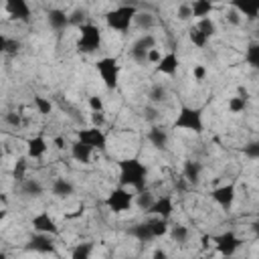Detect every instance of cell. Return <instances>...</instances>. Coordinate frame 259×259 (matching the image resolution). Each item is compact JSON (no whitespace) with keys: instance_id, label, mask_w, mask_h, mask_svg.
<instances>
[{"instance_id":"f1b7e54d","label":"cell","mask_w":259,"mask_h":259,"mask_svg":"<svg viewBox=\"0 0 259 259\" xmlns=\"http://www.w3.org/2000/svg\"><path fill=\"white\" fill-rule=\"evenodd\" d=\"M132 24H136V26L142 28V30H150V28L154 26V16H152L150 12H136Z\"/></svg>"},{"instance_id":"8d00e7d4","label":"cell","mask_w":259,"mask_h":259,"mask_svg":"<svg viewBox=\"0 0 259 259\" xmlns=\"http://www.w3.org/2000/svg\"><path fill=\"white\" fill-rule=\"evenodd\" d=\"M134 202H138V206L146 212V210L150 208V204L154 202V196H152L148 190H144V192H138V198H134Z\"/></svg>"},{"instance_id":"ee69618b","label":"cell","mask_w":259,"mask_h":259,"mask_svg":"<svg viewBox=\"0 0 259 259\" xmlns=\"http://www.w3.org/2000/svg\"><path fill=\"white\" fill-rule=\"evenodd\" d=\"M192 77H194V81H204V77H206V69H204V65H194V69H192Z\"/></svg>"},{"instance_id":"db71d44e","label":"cell","mask_w":259,"mask_h":259,"mask_svg":"<svg viewBox=\"0 0 259 259\" xmlns=\"http://www.w3.org/2000/svg\"><path fill=\"white\" fill-rule=\"evenodd\" d=\"M200 259H212V257H208V255H204V257H200Z\"/></svg>"},{"instance_id":"1f68e13d","label":"cell","mask_w":259,"mask_h":259,"mask_svg":"<svg viewBox=\"0 0 259 259\" xmlns=\"http://www.w3.org/2000/svg\"><path fill=\"white\" fill-rule=\"evenodd\" d=\"M233 10L239 14H245L249 20H255L259 16V6H249V4H233Z\"/></svg>"},{"instance_id":"11a10c76","label":"cell","mask_w":259,"mask_h":259,"mask_svg":"<svg viewBox=\"0 0 259 259\" xmlns=\"http://www.w3.org/2000/svg\"><path fill=\"white\" fill-rule=\"evenodd\" d=\"M0 156H2V150H0Z\"/></svg>"},{"instance_id":"d590c367","label":"cell","mask_w":259,"mask_h":259,"mask_svg":"<svg viewBox=\"0 0 259 259\" xmlns=\"http://www.w3.org/2000/svg\"><path fill=\"white\" fill-rule=\"evenodd\" d=\"M245 109H247V99H243L239 95H235V97L229 99V111L231 113H243Z\"/></svg>"},{"instance_id":"52a82bcc","label":"cell","mask_w":259,"mask_h":259,"mask_svg":"<svg viewBox=\"0 0 259 259\" xmlns=\"http://www.w3.org/2000/svg\"><path fill=\"white\" fill-rule=\"evenodd\" d=\"M77 142L85 144L91 150H105L107 146V138L101 132V127H87V130H79L77 132Z\"/></svg>"},{"instance_id":"5bb4252c","label":"cell","mask_w":259,"mask_h":259,"mask_svg":"<svg viewBox=\"0 0 259 259\" xmlns=\"http://www.w3.org/2000/svg\"><path fill=\"white\" fill-rule=\"evenodd\" d=\"M178 67H180V57H178L174 51H170V53L162 55V57H160V61L156 63V71H158V73H162V75H168V77L176 75Z\"/></svg>"},{"instance_id":"2e32d148","label":"cell","mask_w":259,"mask_h":259,"mask_svg":"<svg viewBox=\"0 0 259 259\" xmlns=\"http://www.w3.org/2000/svg\"><path fill=\"white\" fill-rule=\"evenodd\" d=\"M47 148H49L47 140L42 136H34V138H30L26 142V156L28 158H42L45 152H47Z\"/></svg>"},{"instance_id":"60d3db41","label":"cell","mask_w":259,"mask_h":259,"mask_svg":"<svg viewBox=\"0 0 259 259\" xmlns=\"http://www.w3.org/2000/svg\"><path fill=\"white\" fill-rule=\"evenodd\" d=\"M89 109L91 111H103V99L97 97V95L89 97Z\"/></svg>"},{"instance_id":"bcb514c9","label":"cell","mask_w":259,"mask_h":259,"mask_svg":"<svg viewBox=\"0 0 259 259\" xmlns=\"http://www.w3.org/2000/svg\"><path fill=\"white\" fill-rule=\"evenodd\" d=\"M18 51H20V42L14 40V38H8V42H6V53H8V55H16Z\"/></svg>"},{"instance_id":"d4e9b609","label":"cell","mask_w":259,"mask_h":259,"mask_svg":"<svg viewBox=\"0 0 259 259\" xmlns=\"http://www.w3.org/2000/svg\"><path fill=\"white\" fill-rule=\"evenodd\" d=\"M148 225H150V231H152L154 239L168 235L170 225H168V221H166V219H158V217H154V219H150V221H148Z\"/></svg>"},{"instance_id":"30bf717a","label":"cell","mask_w":259,"mask_h":259,"mask_svg":"<svg viewBox=\"0 0 259 259\" xmlns=\"http://www.w3.org/2000/svg\"><path fill=\"white\" fill-rule=\"evenodd\" d=\"M152 49H156V38H154L152 34H142V36L132 45L130 55H132V59H134L136 63H146V61H148V51H152Z\"/></svg>"},{"instance_id":"e575fe53","label":"cell","mask_w":259,"mask_h":259,"mask_svg":"<svg viewBox=\"0 0 259 259\" xmlns=\"http://www.w3.org/2000/svg\"><path fill=\"white\" fill-rule=\"evenodd\" d=\"M34 107H36V111L40 115H49L53 111V103L42 95H34Z\"/></svg>"},{"instance_id":"83f0119b","label":"cell","mask_w":259,"mask_h":259,"mask_svg":"<svg viewBox=\"0 0 259 259\" xmlns=\"http://www.w3.org/2000/svg\"><path fill=\"white\" fill-rule=\"evenodd\" d=\"M166 95H168V91H166L164 85H152L150 91H148V99H150L152 105H158V103L166 101Z\"/></svg>"},{"instance_id":"7bdbcfd3","label":"cell","mask_w":259,"mask_h":259,"mask_svg":"<svg viewBox=\"0 0 259 259\" xmlns=\"http://www.w3.org/2000/svg\"><path fill=\"white\" fill-rule=\"evenodd\" d=\"M176 14H178V18H180V20H188V18L192 16V12H190V4H180Z\"/></svg>"},{"instance_id":"f35d334b","label":"cell","mask_w":259,"mask_h":259,"mask_svg":"<svg viewBox=\"0 0 259 259\" xmlns=\"http://www.w3.org/2000/svg\"><path fill=\"white\" fill-rule=\"evenodd\" d=\"M69 24L83 26V24H85V10H75V12L69 16Z\"/></svg>"},{"instance_id":"ffe728a7","label":"cell","mask_w":259,"mask_h":259,"mask_svg":"<svg viewBox=\"0 0 259 259\" xmlns=\"http://www.w3.org/2000/svg\"><path fill=\"white\" fill-rule=\"evenodd\" d=\"M71 156H73L77 162H81V164H89V162H91V156H93V150L87 148V146L81 144V142H73V144H71Z\"/></svg>"},{"instance_id":"b9f144b4","label":"cell","mask_w":259,"mask_h":259,"mask_svg":"<svg viewBox=\"0 0 259 259\" xmlns=\"http://www.w3.org/2000/svg\"><path fill=\"white\" fill-rule=\"evenodd\" d=\"M91 123H93V127H101L105 123L103 111H91Z\"/></svg>"},{"instance_id":"f546056e","label":"cell","mask_w":259,"mask_h":259,"mask_svg":"<svg viewBox=\"0 0 259 259\" xmlns=\"http://www.w3.org/2000/svg\"><path fill=\"white\" fill-rule=\"evenodd\" d=\"M168 233H170V237H172V241L174 243H186L188 241V227H184V225H172L170 229H168Z\"/></svg>"},{"instance_id":"5b68a950","label":"cell","mask_w":259,"mask_h":259,"mask_svg":"<svg viewBox=\"0 0 259 259\" xmlns=\"http://www.w3.org/2000/svg\"><path fill=\"white\" fill-rule=\"evenodd\" d=\"M95 69L103 81V85L107 89H115L117 87V81H119V63L115 57H103V59H97L95 63Z\"/></svg>"},{"instance_id":"7a4b0ae2","label":"cell","mask_w":259,"mask_h":259,"mask_svg":"<svg viewBox=\"0 0 259 259\" xmlns=\"http://www.w3.org/2000/svg\"><path fill=\"white\" fill-rule=\"evenodd\" d=\"M174 127L176 130H184V132H192V134H202V130H204L202 109L200 107L182 105L178 115H176V119H174Z\"/></svg>"},{"instance_id":"603a6c76","label":"cell","mask_w":259,"mask_h":259,"mask_svg":"<svg viewBox=\"0 0 259 259\" xmlns=\"http://www.w3.org/2000/svg\"><path fill=\"white\" fill-rule=\"evenodd\" d=\"M200 172H202V164L196 162V160H188L184 162V178L190 182V184H196L200 180Z\"/></svg>"},{"instance_id":"7402d4cb","label":"cell","mask_w":259,"mask_h":259,"mask_svg":"<svg viewBox=\"0 0 259 259\" xmlns=\"http://www.w3.org/2000/svg\"><path fill=\"white\" fill-rule=\"evenodd\" d=\"M214 10V4L210 0H194L190 4V12L192 16H198V18H208V14Z\"/></svg>"},{"instance_id":"836d02e7","label":"cell","mask_w":259,"mask_h":259,"mask_svg":"<svg viewBox=\"0 0 259 259\" xmlns=\"http://www.w3.org/2000/svg\"><path fill=\"white\" fill-rule=\"evenodd\" d=\"M245 61H247L251 67H259V45H257V42H251V45L247 47Z\"/></svg>"},{"instance_id":"f6af8a7d","label":"cell","mask_w":259,"mask_h":259,"mask_svg":"<svg viewBox=\"0 0 259 259\" xmlns=\"http://www.w3.org/2000/svg\"><path fill=\"white\" fill-rule=\"evenodd\" d=\"M144 117H146L148 121L158 119V109H156L154 105H146V107H144Z\"/></svg>"},{"instance_id":"f5cc1de1","label":"cell","mask_w":259,"mask_h":259,"mask_svg":"<svg viewBox=\"0 0 259 259\" xmlns=\"http://www.w3.org/2000/svg\"><path fill=\"white\" fill-rule=\"evenodd\" d=\"M0 259H8V257H6V255H4V253H0Z\"/></svg>"},{"instance_id":"d6a6232c","label":"cell","mask_w":259,"mask_h":259,"mask_svg":"<svg viewBox=\"0 0 259 259\" xmlns=\"http://www.w3.org/2000/svg\"><path fill=\"white\" fill-rule=\"evenodd\" d=\"M188 38H190V42L194 45V47H198V49H204L206 47V42H208V38L196 28V26H192L190 30H188Z\"/></svg>"},{"instance_id":"8992f818","label":"cell","mask_w":259,"mask_h":259,"mask_svg":"<svg viewBox=\"0 0 259 259\" xmlns=\"http://www.w3.org/2000/svg\"><path fill=\"white\" fill-rule=\"evenodd\" d=\"M134 194L130 192V188H123V186H117V188H113L109 194H107V198H105V206L111 210V212H125V210H130L132 208V204H134Z\"/></svg>"},{"instance_id":"4dcf8cb0","label":"cell","mask_w":259,"mask_h":259,"mask_svg":"<svg viewBox=\"0 0 259 259\" xmlns=\"http://www.w3.org/2000/svg\"><path fill=\"white\" fill-rule=\"evenodd\" d=\"M196 28H198L206 38L214 36V32H217V24H214V20H210V18H200L198 24H196Z\"/></svg>"},{"instance_id":"3957f363","label":"cell","mask_w":259,"mask_h":259,"mask_svg":"<svg viewBox=\"0 0 259 259\" xmlns=\"http://www.w3.org/2000/svg\"><path fill=\"white\" fill-rule=\"evenodd\" d=\"M136 6H130V4H121L113 10H109L105 14V22L109 28L117 30V32H127L132 22H134V16H136Z\"/></svg>"},{"instance_id":"6da1fadb","label":"cell","mask_w":259,"mask_h":259,"mask_svg":"<svg viewBox=\"0 0 259 259\" xmlns=\"http://www.w3.org/2000/svg\"><path fill=\"white\" fill-rule=\"evenodd\" d=\"M146 180H148V166L140 158L119 160V186L144 192L146 190Z\"/></svg>"},{"instance_id":"e0dca14e","label":"cell","mask_w":259,"mask_h":259,"mask_svg":"<svg viewBox=\"0 0 259 259\" xmlns=\"http://www.w3.org/2000/svg\"><path fill=\"white\" fill-rule=\"evenodd\" d=\"M47 20H49V26H51L53 30H63V28L69 26V14H65V12L59 10V8L49 10V12H47Z\"/></svg>"},{"instance_id":"816d5d0a","label":"cell","mask_w":259,"mask_h":259,"mask_svg":"<svg viewBox=\"0 0 259 259\" xmlns=\"http://www.w3.org/2000/svg\"><path fill=\"white\" fill-rule=\"evenodd\" d=\"M4 219H6V210H4V208H0V223H2Z\"/></svg>"},{"instance_id":"74e56055","label":"cell","mask_w":259,"mask_h":259,"mask_svg":"<svg viewBox=\"0 0 259 259\" xmlns=\"http://www.w3.org/2000/svg\"><path fill=\"white\" fill-rule=\"evenodd\" d=\"M243 154L251 160H257L259 158V142H249L247 146H243Z\"/></svg>"},{"instance_id":"d6986e66","label":"cell","mask_w":259,"mask_h":259,"mask_svg":"<svg viewBox=\"0 0 259 259\" xmlns=\"http://www.w3.org/2000/svg\"><path fill=\"white\" fill-rule=\"evenodd\" d=\"M51 192L57 196V198H69L73 192H75V186L67 180V178H57L51 186Z\"/></svg>"},{"instance_id":"c3c4849f","label":"cell","mask_w":259,"mask_h":259,"mask_svg":"<svg viewBox=\"0 0 259 259\" xmlns=\"http://www.w3.org/2000/svg\"><path fill=\"white\" fill-rule=\"evenodd\" d=\"M160 57H162V55H160L156 49L148 51V61H152V63H158V61H160Z\"/></svg>"},{"instance_id":"9c48e42d","label":"cell","mask_w":259,"mask_h":259,"mask_svg":"<svg viewBox=\"0 0 259 259\" xmlns=\"http://www.w3.org/2000/svg\"><path fill=\"white\" fill-rule=\"evenodd\" d=\"M210 198H212L221 208L229 210V208L233 206L235 198H237V188H235L233 182H229V184H221V186H217V188L210 190Z\"/></svg>"},{"instance_id":"4fadbf2b","label":"cell","mask_w":259,"mask_h":259,"mask_svg":"<svg viewBox=\"0 0 259 259\" xmlns=\"http://www.w3.org/2000/svg\"><path fill=\"white\" fill-rule=\"evenodd\" d=\"M148 214H154L158 219H170V214L174 212V202L170 196H160V198H154V202L150 204V208L146 210Z\"/></svg>"},{"instance_id":"ab89813d","label":"cell","mask_w":259,"mask_h":259,"mask_svg":"<svg viewBox=\"0 0 259 259\" xmlns=\"http://www.w3.org/2000/svg\"><path fill=\"white\" fill-rule=\"evenodd\" d=\"M4 121H6L8 125H14V127L22 123V119H20V115H18L16 111H8V113L4 115Z\"/></svg>"},{"instance_id":"4316f807","label":"cell","mask_w":259,"mask_h":259,"mask_svg":"<svg viewBox=\"0 0 259 259\" xmlns=\"http://www.w3.org/2000/svg\"><path fill=\"white\" fill-rule=\"evenodd\" d=\"M26 170H28V162H26V156H22V158L16 160V164L12 168V178L22 184L26 180Z\"/></svg>"},{"instance_id":"9a60e30c","label":"cell","mask_w":259,"mask_h":259,"mask_svg":"<svg viewBox=\"0 0 259 259\" xmlns=\"http://www.w3.org/2000/svg\"><path fill=\"white\" fill-rule=\"evenodd\" d=\"M26 251H34V253H55V243L49 235H34L28 239L26 243Z\"/></svg>"},{"instance_id":"44dd1931","label":"cell","mask_w":259,"mask_h":259,"mask_svg":"<svg viewBox=\"0 0 259 259\" xmlns=\"http://www.w3.org/2000/svg\"><path fill=\"white\" fill-rule=\"evenodd\" d=\"M134 239H138V241H142V243H150L152 239H154V235H152V231H150V225H148V221L146 223H136L134 227H130V231H127Z\"/></svg>"},{"instance_id":"7dc6e473","label":"cell","mask_w":259,"mask_h":259,"mask_svg":"<svg viewBox=\"0 0 259 259\" xmlns=\"http://www.w3.org/2000/svg\"><path fill=\"white\" fill-rule=\"evenodd\" d=\"M227 20H229L231 24H241V14H239L237 10H231V12L227 14Z\"/></svg>"},{"instance_id":"484cf974","label":"cell","mask_w":259,"mask_h":259,"mask_svg":"<svg viewBox=\"0 0 259 259\" xmlns=\"http://www.w3.org/2000/svg\"><path fill=\"white\" fill-rule=\"evenodd\" d=\"M91 253H93V243L85 241V243H79L77 247H73L71 259H91Z\"/></svg>"},{"instance_id":"8fae6325","label":"cell","mask_w":259,"mask_h":259,"mask_svg":"<svg viewBox=\"0 0 259 259\" xmlns=\"http://www.w3.org/2000/svg\"><path fill=\"white\" fill-rule=\"evenodd\" d=\"M30 225H32V229L38 235H49V237H57L59 235V227H57L55 219L49 212H45V210L38 212V214H34L32 221H30Z\"/></svg>"},{"instance_id":"ac0fdd59","label":"cell","mask_w":259,"mask_h":259,"mask_svg":"<svg viewBox=\"0 0 259 259\" xmlns=\"http://www.w3.org/2000/svg\"><path fill=\"white\" fill-rule=\"evenodd\" d=\"M148 142H150L154 148L164 150L166 144H168V132H166L164 127H160V125H154V127L148 132Z\"/></svg>"},{"instance_id":"cb8c5ba5","label":"cell","mask_w":259,"mask_h":259,"mask_svg":"<svg viewBox=\"0 0 259 259\" xmlns=\"http://www.w3.org/2000/svg\"><path fill=\"white\" fill-rule=\"evenodd\" d=\"M20 190L24 196L28 198H38L42 194V184L36 180V178H26L22 184H20Z\"/></svg>"},{"instance_id":"7c38bea8","label":"cell","mask_w":259,"mask_h":259,"mask_svg":"<svg viewBox=\"0 0 259 259\" xmlns=\"http://www.w3.org/2000/svg\"><path fill=\"white\" fill-rule=\"evenodd\" d=\"M8 16L12 20H20V22H28L30 20V6L26 0H8L4 4Z\"/></svg>"},{"instance_id":"681fc988","label":"cell","mask_w":259,"mask_h":259,"mask_svg":"<svg viewBox=\"0 0 259 259\" xmlns=\"http://www.w3.org/2000/svg\"><path fill=\"white\" fill-rule=\"evenodd\" d=\"M152 259H168V253H166L164 249H156V251L152 253Z\"/></svg>"},{"instance_id":"277c9868","label":"cell","mask_w":259,"mask_h":259,"mask_svg":"<svg viewBox=\"0 0 259 259\" xmlns=\"http://www.w3.org/2000/svg\"><path fill=\"white\" fill-rule=\"evenodd\" d=\"M79 40H77V51L79 53H85V55H91V53H97L101 49V28L97 24H91V22H85L83 26H79Z\"/></svg>"},{"instance_id":"f907efd6","label":"cell","mask_w":259,"mask_h":259,"mask_svg":"<svg viewBox=\"0 0 259 259\" xmlns=\"http://www.w3.org/2000/svg\"><path fill=\"white\" fill-rule=\"evenodd\" d=\"M6 42H8V38L0 32V53H6Z\"/></svg>"},{"instance_id":"ba28073f","label":"cell","mask_w":259,"mask_h":259,"mask_svg":"<svg viewBox=\"0 0 259 259\" xmlns=\"http://www.w3.org/2000/svg\"><path fill=\"white\" fill-rule=\"evenodd\" d=\"M212 241H214L217 251H219L221 255H225V257L235 255L237 249L241 247V239H239L233 231H225V233H221V235H214Z\"/></svg>"}]
</instances>
